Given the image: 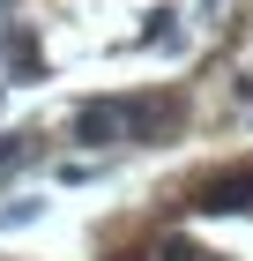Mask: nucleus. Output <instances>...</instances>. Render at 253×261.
I'll list each match as a JSON object with an SVG mask.
<instances>
[{
  "label": "nucleus",
  "instance_id": "nucleus-1",
  "mask_svg": "<svg viewBox=\"0 0 253 261\" xmlns=\"http://www.w3.org/2000/svg\"><path fill=\"white\" fill-rule=\"evenodd\" d=\"M142 120H149L142 105H134V112H127V105H82V112H75V135L90 142V149H104V142H119L127 127H142Z\"/></svg>",
  "mask_w": 253,
  "mask_h": 261
},
{
  "label": "nucleus",
  "instance_id": "nucleus-2",
  "mask_svg": "<svg viewBox=\"0 0 253 261\" xmlns=\"http://www.w3.org/2000/svg\"><path fill=\"white\" fill-rule=\"evenodd\" d=\"M194 209H238V217H253V164H238V172H216V179L194 194Z\"/></svg>",
  "mask_w": 253,
  "mask_h": 261
},
{
  "label": "nucleus",
  "instance_id": "nucleus-3",
  "mask_svg": "<svg viewBox=\"0 0 253 261\" xmlns=\"http://www.w3.org/2000/svg\"><path fill=\"white\" fill-rule=\"evenodd\" d=\"M8 67H15V82H38V38H30V30H22V22H8Z\"/></svg>",
  "mask_w": 253,
  "mask_h": 261
},
{
  "label": "nucleus",
  "instance_id": "nucleus-4",
  "mask_svg": "<svg viewBox=\"0 0 253 261\" xmlns=\"http://www.w3.org/2000/svg\"><path fill=\"white\" fill-rule=\"evenodd\" d=\"M164 261H194V246H186V239H172V246H164Z\"/></svg>",
  "mask_w": 253,
  "mask_h": 261
}]
</instances>
